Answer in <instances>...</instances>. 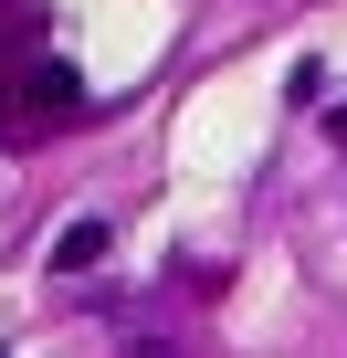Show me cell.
<instances>
[{"mask_svg":"<svg viewBox=\"0 0 347 358\" xmlns=\"http://www.w3.org/2000/svg\"><path fill=\"white\" fill-rule=\"evenodd\" d=\"M11 95H22V116H64V106H84V74L43 53V64H22V85H11Z\"/></svg>","mask_w":347,"mask_h":358,"instance_id":"6da1fadb","label":"cell"},{"mask_svg":"<svg viewBox=\"0 0 347 358\" xmlns=\"http://www.w3.org/2000/svg\"><path fill=\"white\" fill-rule=\"evenodd\" d=\"M326 127H337V137H347V106H337V116H326Z\"/></svg>","mask_w":347,"mask_h":358,"instance_id":"3957f363","label":"cell"},{"mask_svg":"<svg viewBox=\"0 0 347 358\" xmlns=\"http://www.w3.org/2000/svg\"><path fill=\"white\" fill-rule=\"evenodd\" d=\"M105 243H116L105 222H64V232H53V274H95V264H105Z\"/></svg>","mask_w":347,"mask_h":358,"instance_id":"7a4b0ae2","label":"cell"}]
</instances>
